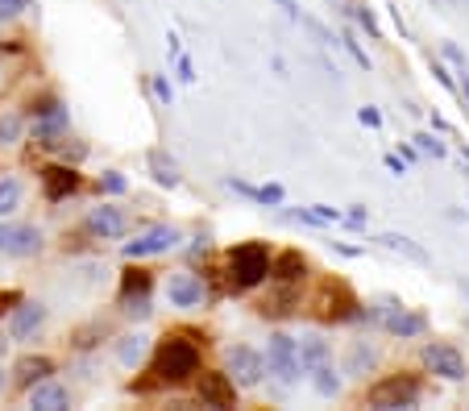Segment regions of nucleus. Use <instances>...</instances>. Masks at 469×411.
<instances>
[{"label": "nucleus", "instance_id": "nucleus-7", "mask_svg": "<svg viewBox=\"0 0 469 411\" xmlns=\"http://www.w3.org/2000/svg\"><path fill=\"white\" fill-rule=\"evenodd\" d=\"M196 399L204 407H237V382L225 370H204L196 382Z\"/></svg>", "mask_w": 469, "mask_h": 411}, {"label": "nucleus", "instance_id": "nucleus-12", "mask_svg": "<svg viewBox=\"0 0 469 411\" xmlns=\"http://www.w3.org/2000/svg\"><path fill=\"white\" fill-rule=\"evenodd\" d=\"M79 183H83V179H79V171L67 167V162H54V167L42 171V196H46L50 204H59V200L75 196Z\"/></svg>", "mask_w": 469, "mask_h": 411}, {"label": "nucleus", "instance_id": "nucleus-35", "mask_svg": "<svg viewBox=\"0 0 469 411\" xmlns=\"http://www.w3.org/2000/svg\"><path fill=\"white\" fill-rule=\"evenodd\" d=\"M17 304H21V291H0V316L13 312Z\"/></svg>", "mask_w": 469, "mask_h": 411}, {"label": "nucleus", "instance_id": "nucleus-15", "mask_svg": "<svg viewBox=\"0 0 469 411\" xmlns=\"http://www.w3.org/2000/svg\"><path fill=\"white\" fill-rule=\"evenodd\" d=\"M30 407H38V411H67L71 407V391L63 387V382H54V378H42V382H34V387H30Z\"/></svg>", "mask_w": 469, "mask_h": 411}, {"label": "nucleus", "instance_id": "nucleus-18", "mask_svg": "<svg viewBox=\"0 0 469 411\" xmlns=\"http://www.w3.org/2000/svg\"><path fill=\"white\" fill-rule=\"evenodd\" d=\"M54 374V362H50L46 353H25L17 362V370H13V378H17V387H25L30 391L34 382H42V378H50Z\"/></svg>", "mask_w": 469, "mask_h": 411}, {"label": "nucleus", "instance_id": "nucleus-26", "mask_svg": "<svg viewBox=\"0 0 469 411\" xmlns=\"http://www.w3.org/2000/svg\"><path fill=\"white\" fill-rule=\"evenodd\" d=\"M445 59H449L453 67H457V92L465 96V104H469V59L461 54L457 46H453V42H445Z\"/></svg>", "mask_w": 469, "mask_h": 411}, {"label": "nucleus", "instance_id": "nucleus-33", "mask_svg": "<svg viewBox=\"0 0 469 411\" xmlns=\"http://www.w3.org/2000/svg\"><path fill=\"white\" fill-rule=\"evenodd\" d=\"M341 46L349 50L353 59H357V67H370V59H366V50L357 46V38H353V34H341Z\"/></svg>", "mask_w": 469, "mask_h": 411}, {"label": "nucleus", "instance_id": "nucleus-3", "mask_svg": "<svg viewBox=\"0 0 469 411\" xmlns=\"http://www.w3.org/2000/svg\"><path fill=\"white\" fill-rule=\"evenodd\" d=\"M424 399V382L415 374H386L366 391V403L378 411H395V407H415Z\"/></svg>", "mask_w": 469, "mask_h": 411}, {"label": "nucleus", "instance_id": "nucleus-2", "mask_svg": "<svg viewBox=\"0 0 469 411\" xmlns=\"http://www.w3.org/2000/svg\"><path fill=\"white\" fill-rule=\"evenodd\" d=\"M270 279V250L262 241H241L229 254V287L233 291H254Z\"/></svg>", "mask_w": 469, "mask_h": 411}, {"label": "nucleus", "instance_id": "nucleus-23", "mask_svg": "<svg viewBox=\"0 0 469 411\" xmlns=\"http://www.w3.org/2000/svg\"><path fill=\"white\" fill-rule=\"evenodd\" d=\"M150 171H154V183L162 187H179V167H175V158H167L162 150H150Z\"/></svg>", "mask_w": 469, "mask_h": 411}, {"label": "nucleus", "instance_id": "nucleus-39", "mask_svg": "<svg viewBox=\"0 0 469 411\" xmlns=\"http://www.w3.org/2000/svg\"><path fill=\"white\" fill-rule=\"evenodd\" d=\"M5 387H9V378H5V366H0V395H5Z\"/></svg>", "mask_w": 469, "mask_h": 411}, {"label": "nucleus", "instance_id": "nucleus-36", "mask_svg": "<svg viewBox=\"0 0 469 411\" xmlns=\"http://www.w3.org/2000/svg\"><path fill=\"white\" fill-rule=\"evenodd\" d=\"M179 59V79H183V83H191V79H196V71H191V59H187V54H175Z\"/></svg>", "mask_w": 469, "mask_h": 411}, {"label": "nucleus", "instance_id": "nucleus-9", "mask_svg": "<svg viewBox=\"0 0 469 411\" xmlns=\"http://www.w3.org/2000/svg\"><path fill=\"white\" fill-rule=\"evenodd\" d=\"M229 378L237 382V387H258L266 374V362H262V353H254L249 345H233L229 349Z\"/></svg>", "mask_w": 469, "mask_h": 411}, {"label": "nucleus", "instance_id": "nucleus-19", "mask_svg": "<svg viewBox=\"0 0 469 411\" xmlns=\"http://www.w3.org/2000/svg\"><path fill=\"white\" fill-rule=\"evenodd\" d=\"M324 362H333V341H324L320 333L299 337V366H303V374L316 370V366H324Z\"/></svg>", "mask_w": 469, "mask_h": 411}, {"label": "nucleus", "instance_id": "nucleus-13", "mask_svg": "<svg viewBox=\"0 0 469 411\" xmlns=\"http://www.w3.org/2000/svg\"><path fill=\"white\" fill-rule=\"evenodd\" d=\"M167 299L175 308H204L208 304V287L200 274H175L167 283Z\"/></svg>", "mask_w": 469, "mask_h": 411}, {"label": "nucleus", "instance_id": "nucleus-21", "mask_svg": "<svg viewBox=\"0 0 469 411\" xmlns=\"http://www.w3.org/2000/svg\"><path fill=\"white\" fill-rule=\"evenodd\" d=\"M146 349H150V337H142V333L121 337V345H117V362L125 366V370H137V366L146 362Z\"/></svg>", "mask_w": 469, "mask_h": 411}, {"label": "nucleus", "instance_id": "nucleus-17", "mask_svg": "<svg viewBox=\"0 0 469 411\" xmlns=\"http://www.w3.org/2000/svg\"><path fill=\"white\" fill-rule=\"evenodd\" d=\"M378 362H382V353L374 349V345L353 341V345H349V353H345V366H341V370L349 374V378H366V374L378 370Z\"/></svg>", "mask_w": 469, "mask_h": 411}, {"label": "nucleus", "instance_id": "nucleus-4", "mask_svg": "<svg viewBox=\"0 0 469 411\" xmlns=\"http://www.w3.org/2000/svg\"><path fill=\"white\" fill-rule=\"evenodd\" d=\"M266 370L274 374V378L283 382V387H295L299 382V374H303V366H299V341L295 337H287V333H274L270 341H266Z\"/></svg>", "mask_w": 469, "mask_h": 411}, {"label": "nucleus", "instance_id": "nucleus-29", "mask_svg": "<svg viewBox=\"0 0 469 411\" xmlns=\"http://www.w3.org/2000/svg\"><path fill=\"white\" fill-rule=\"evenodd\" d=\"M129 295H150V270H129L125 283H121V299Z\"/></svg>", "mask_w": 469, "mask_h": 411}, {"label": "nucleus", "instance_id": "nucleus-28", "mask_svg": "<svg viewBox=\"0 0 469 411\" xmlns=\"http://www.w3.org/2000/svg\"><path fill=\"white\" fill-rule=\"evenodd\" d=\"M291 304H295V287H287L283 295L262 299V308H258V312H262V316H291Z\"/></svg>", "mask_w": 469, "mask_h": 411}, {"label": "nucleus", "instance_id": "nucleus-1", "mask_svg": "<svg viewBox=\"0 0 469 411\" xmlns=\"http://www.w3.org/2000/svg\"><path fill=\"white\" fill-rule=\"evenodd\" d=\"M150 374H154L162 387H179V382L196 378L200 374V345L187 341L183 333L162 337L158 349H154V366H150Z\"/></svg>", "mask_w": 469, "mask_h": 411}, {"label": "nucleus", "instance_id": "nucleus-37", "mask_svg": "<svg viewBox=\"0 0 469 411\" xmlns=\"http://www.w3.org/2000/svg\"><path fill=\"white\" fill-rule=\"evenodd\" d=\"M357 117H362V125H370V129H378V125H382V113H378V108H362Z\"/></svg>", "mask_w": 469, "mask_h": 411}, {"label": "nucleus", "instance_id": "nucleus-32", "mask_svg": "<svg viewBox=\"0 0 469 411\" xmlns=\"http://www.w3.org/2000/svg\"><path fill=\"white\" fill-rule=\"evenodd\" d=\"M34 0H0V21H13V17H21V13L30 9Z\"/></svg>", "mask_w": 469, "mask_h": 411}, {"label": "nucleus", "instance_id": "nucleus-27", "mask_svg": "<svg viewBox=\"0 0 469 411\" xmlns=\"http://www.w3.org/2000/svg\"><path fill=\"white\" fill-rule=\"evenodd\" d=\"M21 133H25V121H21L17 113H5V117H0V146H17Z\"/></svg>", "mask_w": 469, "mask_h": 411}, {"label": "nucleus", "instance_id": "nucleus-34", "mask_svg": "<svg viewBox=\"0 0 469 411\" xmlns=\"http://www.w3.org/2000/svg\"><path fill=\"white\" fill-rule=\"evenodd\" d=\"M100 187H104V191H112V196H121V191H125V179H121L117 171H104V175H100Z\"/></svg>", "mask_w": 469, "mask_h": 411}, {"label": "nucleus", "instance_id": "nucleus-40", "mask_svg": "<svg viewBox=\"0 0 469 411\" xmlns=\"http://www.w3.org/2000/svg\"><path fill=\"white\" fill-rule=\"evenodd\" d=\"M5 349H9V337H0V357H5Z\"/></svg>", "mask_w": 469, "mask_h": 411}, {"label": "nucleus", "instance_id": "nucleus-25", "mask_svg": "<svg viewBox=\"0 0 469 411\" xmlns=\"http://www.w3.org/2000/svg\"><path fill=\"white\" fill-rule=\"evenodd\" d=\"M21 200H25L21 179H0V216H13L21 208Z\"/></svg>", "mask_w": 469, "mask_h": 411}, {"label": "nucleus", "instance_id": "nucleus-8", "mask_svg": "<svg viewBox=\"0 0 469 411\" xmlns=\"http://www.w3.org/2000/svg\"><path fill=\"white\" fill-rule=\"evenodd\" d=\"M42 250V233L34 225H9L0 216V254L9 258H34Z\"/></svg>", "mask_w": 469, "mask_h": 411}, {"label": "nucleus", "instance_id": "nucleus-5", "mask_svg": "<svg viewBox=\"0 0 469 411\" xmlns=\"http://www.w3.org/2000/svg\"><path fill=\"white\" fill-rule=\"evenodd\" d=\"M175 245H179V229L154 225V229H142L133 241H125V258L129 262H137V258H158V254H167V250H175Z\"/></svg>", "mask_w": 469, "mask_h": 411}, {"label": "nucleus", "instance_id": "nucleus-20", "mask_svg": "<svg viewBox=\"0 0 469 411\" xmlns=\"http://www.w3.org/2000/svg\"><path fill=\"white\" fill-rule=\"evenodd\" d=\"M378 245H382V250H391V254L411 258V262H420V266H428V262H432V258L424 254V245H415L411 237H403V233H382V237H378Z\"/></svg>", "mask_w": 469, "mask_h": 411}, {"label": "nucleus", "instance_id": "nucleus-14", "mask_svg": "<svg viewBox=\"0 0 469 411\" xmlns=\"http://www.w3.org/2000/svg\"><path fill=\"white\" fill-rule=\"evenodd\" d=\"M88 229L100 237V241H112V237H121L129 229V216L121 212L117 204H96L88 212Z\"/></svg>", "mask_w": 469, "mask_h": 411}, {"label": "nucleus", "instance_id": "nucleus-30", "mask_svg": "<svg viewBox=\"0 0 469 411\" xmlns=\"http://www.w3.org/2000/svg\"><path fill=\"white\" fill-rule=\"evenodd\" d=\"M125 316H129V320H146V316H150V295H129V299H125Z\"/></svg>", "mask_w": 469, "mask_h": 411}, {"label": "nucleus", "instance_id": "nucleus-16", "mask_svg": "<svg viewBox=\"0 0 469 411\" xmlns=\"http://www.w3.org/2000/svg\"><path fill=\"white\" fill-rule=\"evenodd\" d=\"M270 279L274 283H283V287H295L308 279V258L299 254V250H287V254L270 258Z\"/></svg>", "mask_w": 469, "mask_h": 411}, {"label": "nucleus", "instance_id": "nucleus-10", "mask_svg": "<svg viewBox=\"0 0 469 411\" xmlns=\"http://www.w3.org/2000/svg\"><path fill=\"white\" fill-rule=\"evenodd\" d=\"M424 366H428L436 378H445V382H461V378H465V357H461L453 345H445V341L424 345Z\"/></svg>", "mask_w": 469, "mask_h": 411}, {"label": "nucleus", "instance_id": "nucleus-6", "mask_svg": "<svg viewBox=\"0 0 469 411\" xmlns=\"http://www.w3.org/2000/svg\"><path fill=\"white\" fill-rule=\"evenodd\" d=\"M316 308H320V316L324 320H333V324H341V320H353L357 316V299H353V291L341 283V279H333V283H324V291L316 295Z\"/></svg>", "mask_w": 469, "mask_h": 411}, {"label": "nucleus", "instance_id": "nucleus-11", "mask_svg": "<svg viewBox=\"0 0 469 411\" xmlns=\"http://www.w3.org/2000/svg\"><path fill=\"white\" fill-rule=\"evenodd\" d=\"M42 324H46V304L38 299H21L13 308V320H9V341H34L42 333Z\"/></svg>", "mask_w": 469, "mask_h": 411}, {"label": "nucleus", "instance_id": "nucleus-24", "mask_svg": "<svg viewBox=\"0 0 469 411\" xmlns=\"http://www.w3.org/2000/svg\"><path fill=\"white\" fill-rule=\"evenodd\" d=\"M233 191H241V196H249V200H258V204H270V208H278L283 204V187L278 183H266V187H249V183H241V179H233Z\"/></svg>", "mask_w": 469, "mask_h": 411}, {"label": "nucleus", "instance_id": "nucleus-22", "mask_svg": "<svg viewBox=\"0 0 469 411\" xmlns=\"http://www.w3.org/2000/svg\"><path fill=\"white\" fill-rule=\"evenodd\" d=\"M308 374H312V387L320 399H337V395H341V374L333 370V362L316 366V370H308Z\"/></svg>", "mask_w": 469, "mask_h": 411}, {"label": "nucleus", "instance_id": "nucleus-38", "mask_svg": "<svg viewBox=\"0 0 469 411\" xmlns=\"http://www.w3.org/2000/svg\"><path fill=\"white\" fill-rule=\"evenodd\" d=\"M154 92H158V100H162V104H171V83H167L162 75L154 79Z\"/></svg>", "mask_w": 469, "mask_h": 411}, {"label": "nucleus", "instance_id": "nucleus-31", "mask_svg": "<svg viewBox=\"0 0 469 411\" xmlns=\"http://www.w3.org/2000/svg\"><path fill=\"white\" fill-rule=\"evenodd\" d=\"M415 146H420V154H432V158H445L449 150H445V142H436L432 133H415Z\"/></svg>", "mask_w": 469, "mask_h": 411}]
</instances>
